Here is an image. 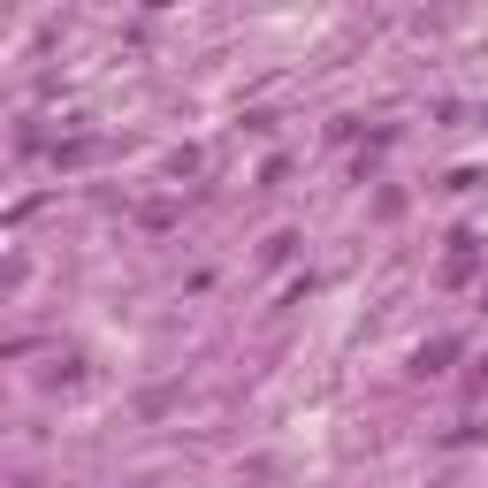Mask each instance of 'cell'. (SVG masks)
I'll list each match as a JSON object with an SVG mask.
<instances>
[]
</instances>
